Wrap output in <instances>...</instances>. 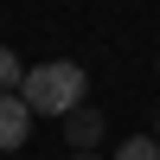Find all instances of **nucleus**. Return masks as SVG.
Wrapping results in <instances>:
<instances>
[{
    "instance_id": "nucleus-1",
    "label": "nucleus",
    "mask_w": 160,
    "mask_h": 160,
    "mask_svg": "<svg viewBox=\"0 0 160 160\" xmlns=\"http://www.w3.org/2000/svg\"><path fill=\"white\" fill-rule=\"evenodd\" d=\"M83 96H90L83 64H64V58L32 64V71H26V83H19V102H26L32 115H71V109H83Z\"/></svg>"
},
{
    "instance_id": "nucleus-2",
    "label": "nucleus",
    "mask_w": 160,
    "mask_h": 160,
    "mask_svg": "<svg viewBox=\"0 0 160 160\" xmlns=\"http://www.w3.org/2000/svg\"><path fill=\"white\" fill-rule=\"evenodd\" d=\"M64 141H71L77 154H96L102 148V109H96V102H83V109L64 115Z\"/></svg>"
},
{
    "instance_id": "nucleus-3",
    "label": "nucleus",
    "mask_w": 160,
    "mask_h": 160,
    "mask_svg": "<svg viewBox=\"0 0 160 160\" xmlns=\"http://www.w3.org/2000/svg\"><path fill=\"white\" fill-rule=\"evenodd\" d=\"M26 135H32V109H26L19 96H0V154L26 148Z\"/></svg>"
},
{
    "instance_id": "nucleus-4",
    "label": "nucleus",
    "mask_w": 160,
    "mask_h": 160,
    "mask_svg": "<svg viewBox=\"0 0 160 160\" xmlns=\"http://www.w3.org/2000/svg\"><path fill=\"white\" fill-rule=\"evenodd\" d=\"M109 160H160V141H154V135H128Z\"/></svg>"
},
{
    "instance_id": "nucleus-5",
    "label": "nucleus",
    "mask_w": 160,
    "mask_h": 160,
    "mask_svg": "<svg viewBox=\"0 0 160 160\" xmlns=\"http://www.w3.org/2000/svg\"><path fill=\"white\" fill-rule=\"evenodd\" d=\"M19 83H26V64L0 45V96H19Z\"/></svg>"
},
{
    "instance_id": "nucleus-6",
    "label": "nucleus",
    "mask_w": 160,
    "mask_h": 160,
    "mask_svg": "<svg viewBox=\"0 0 160 160\" xmlns=\"http://www.w3.org/2000/svg\"><path fill=\"white\" fill-rule=\"evenodd\" d=\"M154 141H160V109H154Z\"/></svg>"
},
{
    "instance_id": "nucleus-7",
    "label": "nucleus",
    "mask_w": 160,
    "mask_h": 160,
    "mask_svg": "<svg viewBox=\"0 0 160 160\" xmlns=\"http://www.w3.org/2000/svg\"><path fill=\"white\" fill-rule=\"evenodd\" d=\"M71 160H102V154H71Z\"/></svg>"
}]
</instances>
